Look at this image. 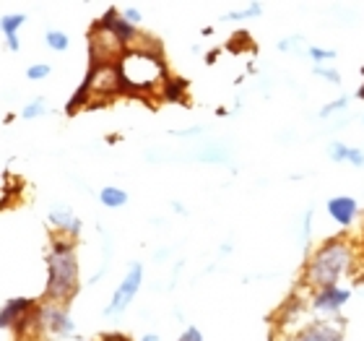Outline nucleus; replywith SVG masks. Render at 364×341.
I'll return each instance as SVG.
<instances>
[{
    "mask_svg": "<svg viewBox=\"0 0 364 341\" xmlns=\"http://www.w3.org/2000/svg\"><path fill=\"white\" fill-rule=\"evenodd\" d=\"M50 221H53L55 227L60 229V235H68V237H76L81 232V219H78L76 214L70 211L68 206H53V211H50Z\"/></svg>",
    "mask_w": 364,
    "mask_h": 341,
    "instance_id": "11",
    "label": "nucleus"
},
{
    "mask_svg": "<svg viewBox=\"0 0 364 341\" xmlns=\"http://www.w3.org/2000/svg\"><path fill=\"white\" fill-rule=\"evenodd\" d=\"M117 70L120 91L136 97H151L161 91V84L169 78L161 47H130L117 61Z\"/></svg>",
    "mask_w": 364,
    "mask_h": 341,
    "instance_id": "1",
    "label": "nucleus"
},
{
    "mask_svg": "<svg viewBox=\"0 0 364 341\" xmlns=\"http://www.w3.org/2000/svg\"><path fill=\"white\" fill-rule=\"evenodd\" d=\"M94 70V94L99 99L114 97V94H122L120 91V70H117V63H107V65H89Z\"/></svg>",
    "mask_w": 364,
    "mask_h": 341,
    "instance_id": "7",
    "label": "nucleus"
},
{
    "mask_svg": "<svg viewBox=\"0 0 364 341\" xmlns=\"http://www.w3.org/2000/svg\"><path fill=\"white\" fill-rule=\"evenodd\" d=\"M349 300H351V289H343V287L318 289L315 297H312V310L323 313V315H333V313L341 310Z\"/></svg>",
    "mask_w": 364,
    "mask_h": 341,
    "instance_id": "8",
    "label": "nucleus"
},
{
    "mask_svg": "<svg viewBox=\"0 0 364 341\" xmlns=\"http://www.w3.org/2000/svg\"><path fill=\"white\" fill-rule=\"evenodd\" d=\"M362 73H364V68H362Z\"/></svg>",
    "mask_w": 364,
    "mask_h": 341,
    "instance_id": "31",
    "label": "nucleus"
},
{
    "mask_svg": "<svg viewBox=\"0 0 364 341\" xmlns=\"http://www.w3.org/2000/svg\"><path fill=\"white\" fill-rule=\"evenodd\" d=\"M34 308H37V303H34V300H29V297H16V300L6 303L3 308H0V331L14 328L16 323H18L26 313L34 310Z\"/></svg>",
    "mask_w": 364,
    "mask_h": 341,
    "instance_id": "10",
    "label": "nucleus"
},
{
    "mask_svg": "<svg viewBox=\"0 0 364 341\" xmlns=\"http://www.w3.org/2000/svg\"><path fill=\"white\" fill-rule=\"evenodd\" d=\"M357 97H359V99H364V86H362V89L357 91Z\"/></svg>",
    "mask_w": 364,
    "mask_h": 341,
    "instance_id": "30",
    "label": "nucleus"
},
{
    "mask_svg": "<svg viewBox=\"0 0 364 341\" xmlns=\"http://www.w3.org/2000/svg\"><path fill=\"white\" fill-rule=\"evenodd\" d=\"M78 295V261L76 245L68 235L50 237V253H47V303L65 305Z\"/></svg>",
    "mask_w": 364,
    "mask_h": 341,
    "instance_id": "2",
    "label": "nucleus"
},
{
    "mask_svg": "<svg viewBox=\"0 0 364 341\" xmlns=\"http://www.w3.org/2000/svg\"><path fill=\"white\" fill-rule=\"evenodd\" d=\"M45 42H47V47H50V50H55V53H65V50H68V45H70L68 34H65V31H58V29L47 31Z\"/></svg>",
    "mask_w": 364,
    "mask_h": 341,
    "instance_id": "17",
    "label": "nucleus"
},
{
    "mask_svg": "<svg viewBox=\"0 0 364 341\" xmlns=\"http://www.w3.org/2000/svg\"><path fill=\"white\" fill-rule=\"evenodd\" d=\"M18 47H21V42H18V34H11V37H8V50H18Z\"/></svg>",
    "mask_w": 364,
    "mask_h": 341,
    "instance_id": "27",
    "label": "nucleus"
},
{
    "mask_svg": "<svg viewBox=\"0 0 364 341\" xmlns=\"http://www.w3.org/2000/svg\"><path fill=\"white\" fill-rule=\"evenodd\" d=\"M99 26L102 29H107V31H112L114 37L120 39V45L125 47V50H130V47L136 45V39H138V31H136V26L133 23H128L125 19H122V14L117 11V8H109L102 19H99Z\"/></svg>",
    "mask_w": 364,
    "mask_h": 341,
    "instance_id": "6",
    "label": "nucleus"
},
{
    "mask_svg": "<svg viewBox=\"0 0 364 341\" xmlns=\"http://www.w3.org/2000/svg\"><path fill=\"white\" fill-rule=\"evenodd\" d=\"M331 159L333 162H351L354 167H364V152L362 149H351V146L333 141L331 144Z\"/></svg>",
    "mask_w": 364,
    "mask_h": 341,
    "instance_id": "15",
    "label": "nucleus"
},
{
    "mask_svg": "<svg viewBox=\"0 0 364 341\" xmlns=\"http://www.w3.org/2000/svg\"><path fill=\"white\" fill-rule=\"evenodd\" d=\"M188 81L180 76H169L164 84H161L159 97L164 102H172V105H185V97H188Z\"/></svg>",
    "mask_w": 364,
    "mask_h": 341,
    "instance_id": "14",
    "label": "nucleus"
},
{
    "mask_svg": "<svg viewBox=\"0 0 364 341\" xmlns=\"http://www.w3.org/2000/svg\"><path fill=\"white\" fill-rule=\"evenodd\" d=\"M37 320H39V328L47 331V334L70 336L76 331V323H73V318L68 315V308L58 303L37 305Z\"/></svg>",
    "mask_w": 364,
    "mask_h": 341,
    "instance_id": "5",
    "label": "nucleus"
},
{
    "mask_svg": "<svg viewBox=\"0 0 364 341\" xmlns=\"http://www.w3.org/2000/svg\"><path fill=\"white\" fill-rule=\"evenodd\" d=\"M296 341H343V331L336 323H312L296 336Z\"/></svg>",
    "mask_w": 364,
    "mask_h": 341,
    "instance_id": "12",
    "label": "nucleus"
},
{
    "mask_svg": "<svg viewBox=\"0 0 364 341\" xmlns=\"http://www.w3.org/2000/svg\"><path fill=\"white\" fill-rule=\"evenodd\" d=\"M141 281H144V266L133 263L130 266V271L125 273V279L120 281V287L114 289L112 303L107 305V310H105L107 318H117V315H120V313L125 310L133 300H136L138 289H141Z\"/></svg>",
    "mask_w": 364,
    "mask_h": 341,
    "instance_id": "4",
    "label": "nucleus"
},
{
    "mask_svg": "<svg viewBox=\"0 0 364 341\" xmlns=\"http://www.w3.org/2000/svg\"><path fill=\"white\" fill-rule=\"evenodd\" d=\"M354 268V245L343 237H331L312 253L304 268V284L310 289H328L336 287L341 276L351 273Z\"/></svg>",
    "mask_w": 364,
    "mask_h": 341,
    "instance_id": "3",
    "label": "nucleus"
},
{
    "mask_svg": "<svg viewBox=\"0 0 364 341\" xmlns=\"http://www.w3.org/2000/svg\"><path fill=\"white\" fill-rule=\"evenodd\" d=\"M141 341H159V336H156V334H146Z\"/></svg>",
    "mask_w": 364,
    "mask_h": 341,
    "instance_id": "28",
    "label": "nucleus"
},
{
    "mask_svg": "<svg viewBox=\"0 0 364 341\" xmlns=\"http://www.w3.org/2000/svg\"><path fill=\"white\" fill-rule=\"evenodd\" d=\"M312 73L320 78H326V81H331V84H341V76H338V70L336 68H326V65H315L312 68Z\"/></svg>",
    "mask_w": 364,
    "mask_h": 341,
    "instance_id": "20",
    "label": "nucleus"
},
{
    "mask_svg": "<svg viewBox=\"0 0 364 341\" xmlns=\"http://www.w3.org/2000/svg\"><path fill=\"white\" fill-rule=\"evenodd\" d=\"M177 341H203V336H200V331H198L196 326H190L182 331V336Z\"/></svg>",
    "mask_w": 364,
    "mask_h": 341,
    "instance_id": "25",
    "label": "nucleus"
},
{
    "mask_svg": "<svg viewBox=\"0 0 364 341\" xmlns=\"http://www.w3.org/2000/svg\"><path fill=\"white\" fill-rule=\"evenodd\" d=\"M328 214H331V219L338 224V227H351L359 216V204L354 201L351 196H336L328 201Z\"/></svg>",
    "mask_w": 364,
    "mask_h": 341,
    "instance_id": "9",
    "label": "nucleus"
},
{
    "mask_svg": "<svg viewBox=\"0 0 364 341\" xmlns=\"http://www.w3.org/2000/svg\"><path fill=\"white\" fill-rule=\"evenodd\" d=\"M346 97H341V99H336V102H331V105H326L323 110H320V117H328V115H333V112H338V110H346Z\"/></svg>",
    "mask_w": 364,
    "mask_h": 341,
    "instance_id": "24",
    "label": "nucleus"
},
{
    "mask_svg": "<svg viewBox=\"0 0 364 341\" xmlns=\"http://www.w3.org/2000/svg\"><path fill=\"white\" fill-rule=\"evenodd\" d=\"M50 65L47 63H37V65H29V70H26V76L31 78V81H42V78L50 76Z\"/></svg>",
    "mask_w": 364,
    "mask_h": 341,
    "instance_id": "22",
    "label": "nucleus"
},
{
    "mask_svg": "<svg viewBox=\"0 0 364 341\" xmlns=\"http://www.w3.org/2000/svg\"><path fill=\"white\" fill-rule=\"evenodd\" d=\"M47 112V102L42 97H37L34 99V102H29V105L23 107V117H26V120H34V117H39V115H45Z\"/></svg>",
    "mask_w": 364,
    "mask_h": 341,
    "instance_id": "19",
    "label": "nucleus"
},
{
    "mask_svg": "<svg viewBox=\"0 0 364 341\" xmlns=\"http://www.w3.org/2000/svg\"><path fill=\"white\" fill-rule=\"evenodd\" d=\"M99 201H102V206H107V209H120V206L128 204V193L120 188H114V185H107V188L99 190Z\"/></svg>",
    "mask_w": 364,
    "mask_h": 341,
    "instance_id": "16",
    "label": "nucleus"
},
{
    "mask_svg": "<svg viewBox=\"0 0 364 341\" xmlns=\"http://www.w3.org/2000/svg\"><path fill=\"white\" fill-rule=\"evenodd\" d=\"M310 58L315 61V65H320V63H326V61H333L336 53L333 50H323V47H310Z\"/></svg>",
    "mask_w": 364,
    "mask_h": 341,
    "instance_id": "23",
    "label": "nucleus"
},
{
    "mask_svg": "<svg viewBox=\"0 0 364 341\" xmlns=\"http://www.w3.org/2000/svg\"><path fill=\"white\" fill-rule=\"evenodd\" d=\"M122 19H125V21H128V23H133V26H136V23L141 21V14H138L136 8H128V11L122 14Z\"/></svg>",
    "mask_w": 364,
    "mask_h": 341,
    "instance_id": "26",
    "label": "nucleus"
},
{
    "mask_svg": "<svg viewBox=\"0 0 364 341\" xmlns=\"http://www.w3.org/2000/svg\"><path fill=\"white\" fill-rule=\"evenodd\" d=\"M263 14V6L260 3H252V6H247V11H242V14H227L224 16V21H237V19H250V16H260Z\"/></svg>",
    "mask_w": 364,
    "mask_h": 341,
    "instance_id": "21",
    "label": "nucleus"
},
{
    "mask_svg": "<svg viewBox=\"0 0 364 341\" xmlns=\"http://www.w3.org/2000/svg\"><path fill=\"white\" fill-rule=\"evenodd\" d=\"M91 94H94V70H86L84 81H81V86H78L76 91H73V97H70V102L65 105V112L68 115H76L78 110H84V107H89L91 102Z\"/></svg>",
    "mask_w": 364,
    "mask_h": 341,
    "instance_id": "13",
    "label": "nucleus"
},
{
    "mask_svg": "<svg viewBox=\"0 0 364 341\" xmlns=\"http://www.w3.org/2000/svg\"><path fill=\"white\" fill-rule=\"evenodd\" d=\"M107 339H109V341H130V339H125V336H117V334H114V336H107Z\"/></svg>",
    "mask_w": 364,
    "mask_h": 341,
    "instance_id": "29",
    "label": "nucleus"
},
{
    "mask_svg": "<svg viewBox=\"0 0 364 341\" xmlns=\"http://www.w3.org/2000/svg\"><path fill=\"white\" fill-rule=\"evenodd\" d=\"M23 23H26V16H23V14L3 16V19H0V29L6 31V37H11V34H16V31L21 29Z\"/></svg>",
    "mask_w": 364,
    "mask_h": 341,
    "instance_id": "18",
    "label": "nucleus"
}]
</instances>
